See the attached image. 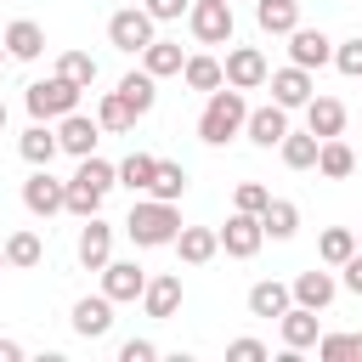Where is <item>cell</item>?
Here are the masks:
<instances>
[{"label": "cell", "instance_id": "obj_32", "mask_svg": "<svg viewBox=\"0 0 362 362\" xmlns=\"http://www.w3.org/2000/svg\"><path fill=\"white\" fill-rule=\"evenodd\" d=\"M317 255H322V266H345V260L356 255V232H351V226H328V232L317 238Z\"/></svg>", "mask_w": 362, "mask_h": 362}, {"label": "cell", "instance_id": "obj_7", "mask_svg": "<svg viewBox=\"0 0 362 362\" xmlns=\"http://www.w3.org/2000/svg\"><path fill=\"white\" fill-rule=\"evenodd\" d=\"M260 243H266V226H260V215H249V209H232V215H226V226H221V249H226L232 260H249Z\"/></svg>", "mask_w": 362, "mask_h": 362}, {"label": "cell", "instance_id": "obj_23", "mask_svg": "<svg viewBox=\"0 0 362 362\" xmlns=\"http://www.w3.org/2000/svg\"><path fill=\"white\" fill-rule=\"evenodd\" d=\"M288 305H294V288L277 283V277H266V283L249 288V311H255V317H283Z\"/></svg>", "mask_w": 362, "mask_h": 362}, {"label": "cell", "instance_id": "obj_21", "mask_svg": "<svg viewBox=\"0 0 362 362\" xmlns=\"http://www.w3.org/2000/svg\"><path fill=\"white\" fill-rule=\"evenodd\" d=\"M6 51H11L17 62H34V57L45 51V28H40L34 17H17V23L6 28Z\"/></svg>", "mask_w": 362, "mask_h": 362}, {"label": "cell", "instance_id": "obj_15", "mask_svg": "<svg viewBox=\"0 0 362 362\" xmlns=\"http://www.w3.org/2000/svg\"><path fill=\"white\" fill-rule=\"evenodd\" d=\"M272 102H283V107H305V102H311V68H300V62L277 68V74H272Z\"/></svg>", "mask_w": 362, "mask_h": 362}, {"label": "cell", "instance_id": "obj_35", "mask_svg": "<svg viewBox=\"0 0 362 362\" xmlns=\"http://www.w3.org/2000/svg\"><path fill=\"white\" fill-rule=\"evenodd\" d=\"M147 192L175 204V198L187 192V170H181V164H170V158H158V170H153V187H147Z\"/></svg>", "mask_w": 362, "mask_h": 362}, {"label": "cell", "instance_id": "obj_20", "mask_svg": "<svg viewBox=\"0 0 362 362\" xmlns=\"http://www.w3.org/2000/svg\"><path fill=\"white\" fill-rule=\"evenodd\" d=\"M141 305H147V317H175V305H181V277H175V272H164V277H147V288H141Z\"/></svg>", "mask_w": 362, "mask_h": 362}, {"label": "cell", "instance_id": "obj_43", "mask_svg": "<svg viewBox=\"0 0 362 362\" xmlns=\"http://www.w3.org/2000/svg\"><path fill=\"white\" fill-rule=\"evenodd\" d=\"M147 11H153V23H170V17L192 11V0H147Z\"/></svg>", "mask_w": 362, "mask_h": 362}, {"label": "cell", "instance_id": "obj_49", "mask_svg": "<svg viewBox=\"0 0 362 362\" xmlns=\"http://www.w3.org/2000/svg\"><path fill=\"white\" fill-rule=\"evenodd\" d=\"M0 130H6V102H0Z\"/></svg>", "mask_w": 362, "mask_h": 362}, {"label": "cell", "instance_id": "obj_39", "mask_svg": "<svg viewBox=\"0 0 362 362\" xmlns=\"http://www.w3.org/2000/svg\"><path fill=\"white\" fill-rule=\"evenodd\" d=\"M334 68H339V74H351V79H362V34H356V40H345V45H334Z\"/></svg>", "mask_w": 362, "mask_h": 362}, {"label": "cell", "instance_id": "obj_46", "mask_svg": "<svg viewBox=\"0 0 362 362\" xmlns=\"http://www.w3.org/2000/svg\"><path fill=\"white\" fill-rule=\"evenodd\" d=\"M351 362H362V334H351Z\"/></svg>", "mask_w": 362, "mask_h": 362}, {"label": "cell", "instance_id": "obj_50", "mask_svg": "<svg viewBox=\"0 0 362 362\" xmlns=\"http://www.w3.org/2000/svg\"><path fill=\"white\" fill-rule=\"evenodd\" d=\"M356 249H362V232H356Z\"/></svg>", "mask_w": 362, "mask_h": 362}, {"label": "cell", "instance_id": "obj_16", "mask_svg": "<svg viewBox=\"0 0 362 362\" xmlns=\"http://www.w3.org/2000/svg\"><path fill=\"white\" fill-rule=\"evenodd\" d=\"M175 255H181L187 266H209V260L221 255V232H209V226H181V232H175Z\"/></svg>", "mask_w": 362, "mask_h": 362}, {"label": "cell", "instance_id": "obj_42", "mask_svg": "<svg viewBox=\"0 0 362 362\" xmlns=\"http://www.w3.org/2000/svg\"><path fill=\"white\" fill-rule=\"evenodd\" d=\"M226 356H232V362H266V345H260V339H232Z\"/></svg>", "mask_w": 362, "mask_h": 362}, {"label": "cell", "instance_id": "obj_40", "mask_svg": "<svg viewBox=\"0 0 362 362\" xmlns=\"http://www.w3.org/2000/svg\"><path fill=\"white\" fill-rule=\"evenodd\" d=\"M317 356H322V362H345V356H351V334H322V339H317Z\"/></svg>", "mask_w": 362, "mask_h": 362}, {"label": "cell", "instance_id": "obj_33", "mask_svg": "<svg viewBox=\"0 0 362 362\" xmlns=\"http://www.w3.org/2000/svg\"><path fill=\"white\" fill-rule=\"evenodd\" d=\"M181 79H187L192 90H221V85H226V68H221L215 57H187Z\"/></svg>", "mask_w": 362, "mask_h": 362}, {"label": "cell", "instance_id": "obj_34", "mask_svg": "<svg viewBox=\"0 0 362 362\" xmlns=\"http://www.w3.org/2000/svg\"><path fill=\"white\" fill-rule=\"evenodd\" d=\"M153 170H158V158H153V153H130V158L119 164V187L147 192V187H153Z\"/></svg>", "mask_w": 362, "mask_h": 362}, {"label": "cell", "instance_id": "obj_22", "mask_svg": "<svg viewBox=\"0 0 362 362\" xmlns=\"http://www.w3.org/2000/svg\"><path fill=\"white\" fill-rule=\"evenodd\" d=\"M17 153H23L28 164H51V158L62 153V141H57V130H45V119H34V124L17 136Z\"/></svg>", "mask_w": 362, "mask_h": 362}, {"label": "cell", "instance_id": "obj_18", "mask_svg": "<svg viewBox=\"0 0 362 362\" xmlns=\"http://www.w3.org/2000/svg\"><path fill=\"white\" fill-rule=\"evenodd\" d=\"M277 328H283V345L288 351H311L322 334H317V311L311 305H288L283 317H277Z\"/></svg>", "mask_w": 362, "mask_h": 362}, {"label": "cell", "instance_id": "obj_30", "mask_svg": "<svg viewBox=\"0 0 362 362\" xmlns=\"http://www.w3.org/2000/svg\"><path fill=\"white\" fill-rule=\"evenodd\" d=\"M102 198H107V192H102L96 181H85V175L74 170V181H68V215H79V221H90V215L102 209Z\"/></svg>", "mask_w": 362, "mask_h": 362}, {"label": "cell", "instance_id": "obj_45", "mask_svg": "<svg viewBox=\"0 0 362 362\" xmlns=\"http://www.w3.org/2000/svg\"><path fill=\"white\" fill-rule=\"evenodd\" d=\"M17 356H23V345L17 339H0V362H17Z\"/></svg>", "mask_w": 362, "mask_h": 362}, {"label": "cell", "instance_id": "obj_25", "mask_svg": "<svg viewBox=\"0 0 362 362\" xmlns=\"http://www.w3.org/2000/svg\"><path fill=\"white\" fill-rule=\"evenodd\" d=\"M141 68H147L153 79H170V74H181V68H187V57H181V45H175V40H153V45L141 51Z\"/></svg>", "mask_w": 362, "mask_h": 362}, {"label": "cell", "instance_id": "obj_27", "mask_svg": "<svg viewBox=\"0 0 362 362\" xmlns=\"http://www.w3.org/2000/svg\"><path fill=\"white\" fill-rule=\"evenodd\" d=\"M96 119H102V130L124 136V130H136V119H141V113H136V107H130V102H124L119 90H107V96L96 102Z\"/></svg>", "mask_w": 362, "mask_h": 362}, {"label": "cell", "instance_id": "obj_17", "mask_svg": "<svg viewBox=\"0 0 362 362\" xmlns=\"http://www.w3.org/2000/svg\"><path fill=\"white\" fill-rule=\"evenodd\" d=\"M288 288H294V305H311V311H328V305H334V294H339L334 272H300Z\"/></svg>", "mask_w": 362, "mask_h": 362}, {"label": "cell", "instance_id": "obj_13", "mask_svg": "<svg viewBox=\"0 0 362 362\" xmlns=\"http://www.w3.org/2000/svg\"><path fill=\"white\" fill-rule=\"evenodd\" d=\"M107 328H113V300H107V294H85V300H74V334L102 339Z\"/></svg>", "mask_w": 362, "mask_h": 362}, {"label": "cell", "instance_id": "obj_37", "mask_svg": "<svg viewBox=\"0 0 362 362\" xmlns=\"http://www.w3.org/2000/svg\"><path fill=\"white\" fill-rule=\"evenodd\" d=\"M57 74H68L74 85H85V90H90V85H96V57H90V51H62Z\"/></svg>", "mask_w": 362, "mask_h": 362}, {"label": "cell", "instance_id": "obj_9", "mask_svg": "<svg viewBox=\"0 0 362 362\" xmlns=\"http://www.w3.org/2000/svg\"><path fill=\"white\" fill-rule=\"evenodd\" d=\"M96 136H102V119H85L79 107L57 119V141H62V153H74V158H90V153H96Z\"/></svg>", "mask_w": 362, "mask_h": 362}, {"label": "cell", "instance_id": "obj_29", "mask_svg": "<svg viewBox=\"0 0 362 362\" xmlns=\"http://www.w3.org/2000/svg\"><path fill=\"white\" fill-rule=\"evenodd\" d=\"M317 170H322L328 181H345V175L356 170V153H351V147H345L339 136H328V141L317 147Z\"/></svg>", "mask_w": 362, "mask_h": 362}, {"label": "cell", "instance_id": "obj_41", "mask_svg": "<svg viewBox=\"0 0 362 362\" xmlns=\"http://www.w3.org/2000/svg\"><path fill=\"white\" fill-rule=\"evenodd\" d=\"M153 356H158L153 339H124V345H119V362H153Z\"/></svg>", "mask_w": 362, "mask_h": 362}, {"label": "cell", "instance_id": "obj_19", "mask_svg": "<svg viewBox=\"0 0 362 362\" xmlns=\"http://www.w3.org/2000/svg\"><path fill=\"white\" fill-rule=\"evenodd\" d=\"M305 130L322 136V141L339 136V130H345V102H334V96H311V102H305Z\"/></svg>", "mask_w": 362, "mask_h": 362}, {"label": "cell", "instance_id": "obj_3", "mask_svg": "<svg viewBox=\"0 0 362 362\" xmlns=\"http://www.w3.org/2000/svg\"><path fill=\"white\" fill-rule=\"evenodd\" d=\"M79 90H85V85H74L68 74H51V79H34L23 102H28V113H34V119H62V113H74V107H79Z\"/></svg>", "mask_w": 362, "mask_h": 362}, {"label": "cell", "instance_id": "obj_44", "mask_svg": "<svg viewBox=\"0 0 362 362\" xmlns=\"http://www.w3.org/2000/svg\"><path fill=\"white\" fill-rule=\"evenodd\" d=\"M339 272H345V288H351V294H362V249H356V255H351Z\"/></svg>", "mask_w": 362, "mask_h": 362}, {"label": "cell", "instance_id": "obj_8", "mask_svg": "<svg viewBox=\"0 0 362 362\" xmlns=\"http://www.w3.org/2000/svg\"><path fill=\"white\" fill-rule=\"evenodd\" d=\"M221 68H226V85H238V90H255V85L272 79V68H266V57H260L255 45H232Z\"/></svg>", "mask_w": 362, "mask_h": 362}, {"label": "cell", "instance_id": "obj_4", "mask_svg": "<svg viewBox=\"0 0 362 362\" xmlns=\"http://www.w3.org/2000/svg\"><path fill=\"white\" fill-rule=\"evenodd\" d=\"M187 23H192V40H198V45H226V40H232V28H238L226 0H192Z\"/></svg>", "mask_w": 362, "mask_h": 362}, {"label": "cell", "instance_id": "obj_24", "mask_svg": "<svg viewBox=\"0 0 362 362\" xmlns=\"http://www.w3.org/2000/svg\"><path fill=\"white\" fill-rule=\"evenodd\" d=\"M255 23L266 34H294L300 28V0H255Z\"/></svg>", "mask_w": 362, "mask_h": 362}, {"label": "cell", "instance_id": "obj_1", "mask_svg": "<svg viewBox=\"0 0 362 362\" xmlns=\"http://www.w3.org/2000/svg\"><path fill=\"white\" fill-rule=\"evenodd\" d=\"M124 232H130V243L136 249H164V243H175V232H181V215H175V204L170 198H136L130 204V215H124Z\"/></svg>", "mask_w": 362, "mask_h": 362}, {"label": "cell", "instance_id": "obj_11", "mask_svg": "<svg viewBox=\"0 0 362 362\" xmlns=\"http://www.w3.org/2000/svg\"><path fill=\"white\" fill-rule=\"evenodd\" d=\"M249 141L255 147H277L283 136H288V107L283 102H266V107H249Z\"/></svg>", "mask_w": 362, "mask_h": 362}, {"label": "cell", "instance_id": "obj_2", "mask_svg": "<svg viewBox=\"0 0 362 362\" xmlns=\"http://www.w3.org/2000/svg\"><path fill=\"white\" fill-rule=\"evenodd\" d=\"M243 124H249V102H243V90H238V85L209 90V102H204V113H198V141L226 147V141H232Z\"/></svg>", "mask_w": 362, "mask_h": 362}, {"label": "cell", "instance_id": "obj_47", "mask_svg": "<svg viewBox=\"0 0 362 362\" xmlns=\"http://www.w3.org/2000/svg\"><path fill=\"white\" fill-rule=\"evenodd\" d=\"M6 266H11V260H6V243H0V272H6Z\"/></svg>", "mask_w": 362, "mask_h": 362}, {"label": "cell", "instance_id": "obj_28", "mask_svg": "<svg viewBox=\"0 0 362 362\" xmlns=\"http://www.w3.org/2000/svg\"><path fill=\"white\" fill-rule=\"evenodd\" d=\"M317 147H322V136H311V130H305V136H294V130H288V136L277 141V153H283V164H288V170H317Z\"/></svg>", "mask_w": 362, "mask_h": 362}, {"label": "cell", "instance_id": "obj_5", "mask_svg": "<svg viewBox=\"0 0 362 362\" xmlns=\"http://www.w3.org/2000/svg\"><path fill=\"white\" fill-rule=\"evenodd\" d=\"M107 40L119 45V51H147L158 34H153V11L147 6H124V11H113L107 17Z\"/></svg>", "mask_w": 362, "mask_h": 362}, {"label": "cell", "instance_id": "obj_38", "mask_svg": "<svg viewBox=\"0 0 362 362\" xmlns=\"http://www.w3.org/2000/svg\"><path fill=\"white\" fill-rule=\"evenodd\" d=\"M272 204V192L260 187V181H238V192H232V209H249V215H260Z\"/></svg>", "mask_w": 362, "mask_h": 362}, {"label": "cell", "instance_id": "obj_10", "mask_svg": "<svg viewBox=\"0 0 362 362\" xmlns=\"http://www.w3.org/2000/svg\"><path fill=\"white\" fill-rule=\"evenodd\" d=\"M141 288H147V272L136 266V260H107L102 266V294L119 305V300H141Z\"/></svg>", "mask_w": 362, "mask_h": 362}, {"label": "cell", "instance_id": "obj_14", "mask_svg": "<svg viewBox=\"0 0 362 362\" xmlns=\"http://www.w3.org/2000/svg\"><path fill=\"white\" fill-rule=\"evenodd\" d=\"M288 57H294L300 68H322V62H334V40H328L322 28H294V34H288Z\"/></svg>", "mask_w": 362, "mask_h": 362}, {"label": "cell", "instance_id": "obj_36", "mask_svg": "<svg viewBox=\"0 0 362 362\" xmlns=\"http://www.w3.org/2000/svg\"><path fill=\"white\" fill-rule=\"evenodd\" d=\"M40 255H45V249H40V238H34V232H11V238H6V260H11L17 272L40 266Z\"/></svg>", "mask_w": 362, "mask_h": 362}, {"label": "cell", "instance_id": "obj_12", "mask_svg": "<svg viewBox=\"0 0 362 362\" xmlns=\"http://www.w3.org/2000/svg\"><path fill=\"white\" fill-rule=\"evenodd\" d=\"M107 260H113V226H107L102 215H90L85 232H79V266H85V272H102Z\"/></svg>", "mask_w": 362, "mask_h": 362}, {"label": "cell", "instance_id": "obj_48", "mask_svg": "<svg viewBox=\"0 0 362 362\" xmlns=\"http://www.w3.org/2000/svg\"><path fill=\"white\" fill-rule=\"evenodd\" d=\"M6 57H11V51H6V40H0V62H6Z\"/></svg>", "mask_w": 362, "mask_h": 362}, {"label": "cell", "instance_id": "obj_6", "mask_svg": "<svg viewBox=\"0 0 362 362\" xmlns=\"http://www.w3.org/2000/svg\"><path fill=\"white\" fill-rule=\"evenodd\" d=\"M23 209H28V215H57V209H68V181H57L51 164H34V175L23 181Z\"/></svg>", "mask_w": 362, "mask_h": 362}, {"label": "cell", "instance_id": "obj_31", "mask_svg": "<svg viewBox=\"0 0 362 362\" xmlns=\"http://www.w3.org/2000/svg\"><path fill=\"white\" fill-rule=\"evenodd\" d=\"M260 226H266V238H294V232H300V209H294L288 198H272V204L260 209Z\"/></svg>", "mask_w": 362, "mask_h": 362}, {"label": "cell", "instance_id": "obj_26", "mask_svg": "<svg viewBox=\"0 0 362 362\" xmlns=\"http://www.w3.org/2000/svg\"><path fill=\"white\" fill-rule=\"evenodd\" d=\"M119 96H124L136 113H153V102H158V79H153L147 68H136V74H124V79H119Z\"/></svg>", "mask_w": 362, "mask_h": 362}]
</instances>
